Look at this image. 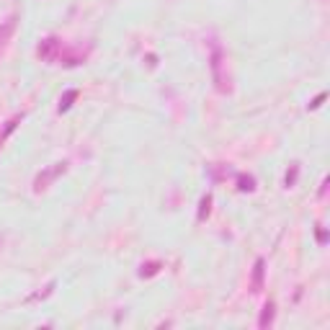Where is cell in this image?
I'll use <instances>...</instances> for the list:
<instances>
[{
	"label": "cell",
	"instance_id": "obj_1",
	"mask_svg": "<svg viewBox=\"0 0 330 330\" xmlns=\"http://www.w3.org/2000/svg\"><path fill=\"white\" fill-rule=\"evenodd\" d=\"M67 171V162H54L52 165V168H47V171H42L39 176H36V181H34V191H44L54 178H57V176H62Z\"/></svg>",
	"mask_w": 330,
	"mask_h": 330
},
{
	"label": "cell",
	"instance_id": "obj_2",
	"mask_svg": "<svg viewBox=\"0 0 330 330\" xmlns=\"http://www.w3.org/2000/svg\"><path fill=\"white\" fill-rule=\"evenodd\" d=\"M60 47H62V42H60L57 36H49V39H44V42L36 47V54H39V57H42L44 62H52L54 57H57Z\"/></svg>",
	"mask_w": 330,
	"mask_h": 330
},
{
	"label": "cell",
	"instance_id": "obj_3",
	"mask_svg": "<svg viewBox=\"0 0 330 330\" xmlns=\"http://www.w3.org/2000/svg\"><path fill=\"white\" fill-rule=\"evenodd\" d=\"M212 72H214L217 88L219 91H227L225 88V80H222V52H219V49H214V54H212Z\"/></svg>",
	"mask_w": 330,
	"mask_h": 330
},
{
	"label": "cell",
	"instance_id": "obj_4",
	"mask_svg": "<svg viewBox=\"0 0 330 330\" xmlns=\"http://www.w3.org/2000/svg\"><path fill=\"white\" fill-rule=\"evenodd\" d=\"M263 273H266V261L258 258V261H256V268H253V281H251V289H253V292H261V289H263Z\"/></svg>",
	"mask_w": 330,
	"mask_h": 330
},
{
	"label": "cell",
	"instance_id": "obj_5",
	"mask_svg": "<svg viewBox=\"0 0 330 330\" xmlns=\"http://www.w3.org/2000/svg\"><path fill=\"white\" fill-rule=\"evenodd\" d=\"M273 310H276V307H273V302H268V305L263 307V312H261V320H258V325H261V327H268V325L273 322Z\"/></svg>",
	"mask_w": 330,
	"mask_h": 330
},
{
	"label": "cell",
	"instance_id": "obj_6",
	"mask_svg": "<svg viewBox=\"0 0 330 330\" xmlns=\"http://www.w3.org/2000/svg\"><path fill=\"white\" fill-rule=\"evenodd\" d=\"M209 212H212V194H207L201 199V204H199V222H204V219L209 217Z\"/></svg>",
	"mask_w": 330,
	"mask_h": 330
},
{
	"label": "cell",
	"instance_id": "obj_7",
	"mask_svg": "<svg viewBox=\"0 0 330 330\" xmlns=\"http://www.w3.org/2000/svg\"><path fill=\"white\" fill-rule=\"evenodd\" d=\"M18 121H21V116H13V119H11V121L3 127V132H0V147H3V142L8 140V134H11L16 127H18Z\"/></svg>",
	"mask_w": 330,
	"mask_h": 330
},
{
	"label": "cell",
	"instance_id": "obj_8",
	"mask_svg": "<svg viewBox=\"0 0 330 330\" xmlns=\"http://www.w3.org/2000/svg\"><path fill=\"white\" fill-rule=\"evenodd\" d=\"M75 98H77V91H75V88H72V91H67V93L60 98V114H62V111H67V108L72 106V101H75Z\"/></svg>",
	"mask_w": 330,
	"mask_h": 330
},
{
	"label": "cell",
	"instance_id": "obj_9",
	"mask_svg": "<svg viewBox=\"0 0 330 330\" xmlns=\"http://www.w3.org/2000/svg\"><path fill=\"white\" fill-rule=\"evenodd\" d=\"M237 181H240V186H237L240 191H253V188H256V181H253L251 176H240Z\"/></svg>",
	"mask_w": 330,
	"mask_h": 330
},
{
	"label": "cell",
	"instance_id": "obj_10",
	"mask_svg": "<svg viewBox=\"0 0 330 330\" xmlns=\"http://www.w3.org/2000/svg\"><path fill=\"white\" fill-rule=\"evenodd\" d=\"M157 271H160V263H147V266H142L140 276H142V279H145V276H155Z\"/></svg>",
	"mask_w": 330,
	"mask_h": 330
},
{
	"label": "cell",
	"instance_id": "obj_11",
	"mask_svg": "<svg viewBox=\"0 0 330 330\" xmlns=\"http://www.w3.org/2000/svg\"><path fill=\"white\" fill-rule=\"evenodd\" d=\"M297 173H299V165H292V171L286 173V186H294V181H297Z\"/></svg>",
	"mask_w": 330,
	"mask_h": 330
},
{
	"label": "cell",
	"instance_id": "obj_12",
	"mask_svg": "<svg viewBox=\"0 0 330 330\" xmlns=\"http://www.w3.org/2000/svg\"><path fill=\"white\" fill-rule=\"evenodd\" d=\"M322 101H325V93H320V96H317V98H315V101L310 103V108H317V106H320Z\"/></svg>",
	"mask_w": 330,
	"mask_h": 330
},
{
	"label": "cell",
	"instance_id": "obj_13",
	"mask_svg": "<svg viewBox=\"0 0 330 330\" xmlns=\"http://www.w3.org/2000/svg\"><path fill=\"white\" fill-rule=\"evenodd\" d=\"M317 240H320V242H325V240H327V232H325V230H320V232H317Z\"/></svg>",
	"mask_w": 330,
	"mask_h": 330
},
{
	"label": "cell",
	"instance_id": "obj_14",
	"mask_svg": "<svg viewBox=\"0 0 330 330\" xmlns=\"http://www.w3.org/2000/svg\"><path fill=\"white\" fill-rule=\"evenodd\" d=\"M8 31H11V26H6V29H0V42L6 39V34H8Z\"/></svg>",
	"mask_w": 330,
	"mask_h": 330
}]
</instances>
